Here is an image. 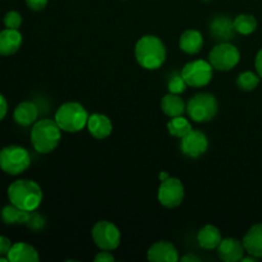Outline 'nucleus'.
I'll list each match as a JSON object with an SVG mask.
<instances>
[{"label":"nucleus","mask_w":262,"mask_h":262,"mask_svg":"<svg viewBox=\"0 0 262 262\" xmlns=\"http://www.w3.org/2000/svg\"><path fill=\"white\" fill-rule=\"evenodd\" d=\"M38 109L35 102L32 101H23L14 109L13 118L17 124L22 127H28L31 124H35L37 122Z\"/></svg>","instance_id":"17"},{"label":"nucleus","mask_w":262,"mask_h":262,"mask_svg":"<svg viewBox=\"0 0 262 262\" xmlns=\"http://www.w3.org/2000/svg\"><path fill=\"white\" fill-rule=\"evenodd\" d=\"M255 67H256V72H257V74L262 78V49L258 51L257 55H256Z\"/></svg>","instance_id":"34"},{"label":"nucleus","mask_w":262,"mask_h":262,"mask_svg":"<svg viewBox=\"0 0 262 262\" xmlns=\"http://www.w3.org/2000/svg\"><path fill=\"white\" fill-rule=\"evenodd\" d=\"M114 256L110 253V251L102 250V252H99L95 256V262H114Z\"/></svg>","instance_id":"32"},{"label":"nucleus","mask_w":262,"mask_h":262,"mask_svg":"<svg viewBox=\"0 0 262 262\" xmlns=\"http://www.w3.org/2000/svg\"><path fill=\"white\" fill-rule=\"evenodd\" d=\"M20 45H22V35L18 30L5 28L0 32V55H13L19 50Z\"/></svg>","instance_id":"16"},{"label":"nucleus","mask_w":262,"mask_h":262,"mask_svg":"<svg viewBox=\"0 0 262 262\" xmlns=\"http://www.w3.org/2000/svg\"><path fill=\"white\" fill-rule=\"evenodd\" d=\"M179 48L189 55L199 54L204 48V37H202L201 32L197 30L184 31L179 38Z\"/></svg>","instance_id":"18"},{"label":"nucleus","mask_w":262,"mask_h":262,"mask_svg":"<svg viewBox=\"0 0 262 262\" xmlns=\"http://www.w3.org/2000/svg\"><path fill=\"white\" fill-rule=\"evenodd\" d=\"M0 262H9V258L7 256H0Z\"/></svg>","instance_id":"38"},{"label":"nucleus","mask_w":262,"mask_h":262,"mask_svg":"<svg viewBox=\"0 0 262 262\" xmlns=\"http://www.w3.org/2000/svg\"><path fill=\"white\" fill-rule=\"evenodd\" d=\"M186 104H184L183 99H182L179 95L170 94L163 97L161 100V110L165 115L173 118V117H179V115H183V113L186 112Z\"/></svg>","instance_id":"23"},{"label":"nucleus","mask_w":262,"mask_h":262,"mask_svg":"<svg viewBox=\"0 0 262 262\" xmlns=\"http://www.w3.org/2000/svg\"><path fill=\"white\" fill-rule=\"evenodd\" d=\"M168 130L171 136L178 138H183L184 136L188 135L192 130V125L188 119L179 115V117H173L168 122Z\"/></svg>","instance_id":"24"},{"label":"nucleus","mask_w":262,"mask_h":262,"mask_svg":"<svg viewBox=\"0 0 262 262\" xmlns=\"http://www.w3.org/2000/svg\"><path fill=\"white\" fill-rule=\"evenodd\" d=\"M87 129H89L90 135L96 138V140H104V138L109 137L113 132L112 120L106 115L95 113V114H91L89 117Z\"/></svg>","instance_id":"15"},{"label":"nucleus","mask_w":262,"mask_h":262,"mask_svg":"<svg viewBox=\"0 0 262 262\" xmlns=\"http://www.w3.org/2000/svg\"><path fill=\"white\" fill-rule=\"evenodd\" d=\"M48 2L49 0H26V4L30 9L35 10V12H40L48 5Z\"/></svg>","instance_id":"30"},{"label":"nucleus","mask_w":262,"mask_h":262,"mask_svg":"<svg viewBox=\"0 0 262 262\" xmlns=\"http://www.w3.org/2000/svg\"><path fill=\"white\" fill-rule=\"evenodd\" d=\"M242 242L248 255L257 258L262 257V224H256L250 228Z\"/></svg>","instance_id":"19"},{"label":"nucleus","mask_w":262,"mask_h":262,"mask_svg":"<svg viewBox=\"0 0 262 262\" xmlns=\"http://www.w3.org/2000/svg\"><path fill=\"white\" fill-rule=\"evenodd\" d=\"M135 55L142 68L158 69L166 59V49L163 41L152 35L141 37L135 48Z\"/></svg>","instance_id":"2"},{"label":"nucleus","mask_w":262,"mask_h":262,"mask_svg":"<svg viewBox=\"0 0 262 262\" xmlns=\"http://www.w3.org/2000/svg\"><path fill=\"white\" fill-rule=\"evenodd\" d=\"M147 260L151 262H177L179 260L178 251L173 243L159 241L148 248Z\"/></svg>","instance_id":"12"},{"label":"nucleus","mask_w":262,"mask_h":262,"mask_svg":"<svg viewBox=\"0 0 262 262\" xmlns=\"http://www.w3.org/2000/svg\"><path fill=\"white\" fill-rule=\"evenodd\" d=\"M45 224H46L45 217H43L41 214H38V212H36L35 210V211L30 212V217H28L27 224L26 225H27L31 230H33V232H40V230L43 229Z\"/></svg>","instance_id":"28"},{"label":"nucleus","mask_w":262,"mask_h":262,"mask_svg":"<svg viewBox=\"0 0 262 262\" xmlns=\"http://www.w3.org/2000/svg\"><path fill=\"white\" fill-rule=\"evenodd\" d=\"M233 22L235 31L241 35H251L257 28V20L251 14H239Z\"/></svg>","instance_id":"25"},{"label":"nucleus","mask_w":262,"mask_h":262,"mask_svg":"<svg viewBox=\"0 0 262 262\" xmlns=\"http://www.w3.org/2000/svg\"><path fill=\"white\" fill-rule=\"evenodd\" d=\"M181 150L188 158H200L209 148V141L206 135L201 130H193L181 138Z\"/></svg>","instance_id":"11"},{"label":"nucleus","mask_w":262,"mask_h":262,"mask_svg":"<svg viewBox=\"0 0 262 262\" xmlns=\"http://www.w3.org/2000/svg\"><path fill=\"white\" fill-rule=\"evenodd\" d=\"M256 260H257V257H255V256L250 255V256H248V257H245V256H243V258L241 261H242V262H256Z\"/></svg>","instance_id":"36"},{"label":"nucleus","mask_w":262,"mask_h":262,"mask_svg":"<svg viewBox=\"0 0 262 262\" xmlns=\"http://www.w3.org/2000/svg\"><path fill=\"white\" fill-rule=\"evenodd\" d=\"M12 246L13 245L9 238L0 235V256H7L8 257V253H9Z\"/></svg>","instance_id":"31"},{"label":"nucleus","mask_w":262,"mask_h":262,"mask_svg":"<svg viewBox=\"0 0 262 262\" xmlns=\"http://www.w3.org/2000/svg\"><path fill=\"white\" fill-rule=\"evenodd\" d=\"M4 25L7 28H12V30H18L22 25V17L15 10H10L5 14L4 17Z\"/></svg>","instance_id":"29"},{"label":"nucleus","mask_w":262,"mask_h":262,"mask_svg":"<svg viewBox=\"0 0 262 262\" xmlns=\"http://www.w3.org/2000/svg\"><path fill=\"white\" fill-rule=\"evenodd\" d=\"M92 239L100 250H117L120 245V232L117 225L107 220L97 222L92 228Z\"/></svg>","instance_id":"9"},{"label":"nucleus","mask_w":262,"mask_h":262,"mask_svg":"<svg viewBox=\"0 0 262 262\" xmlns=\"http://www.w3.org/2000/svg\"><path fill=\"white\" fill-rule=\"evenodd\" d=\"M30 212L31 211H26V210H22L15 205L10 204L3 207L0 216H2L4 224L7 225H26L28 217H30Z\"/></svg>","instance_id":"22"},{"label":"nucleus","mask_w":262,"mask_h":262,"mask_svg":"<svg viewBox=\"0 0 262 262\" xmlns=\"http://www.w3.org/2000/svg\"><path fill=\"white\" fill-rule=\"evenodd\" d=\"M214 68L210 61L197 59L187 63L182 69V76L191 87H205L211 82Z\"/></svg>","instance_id":"8"},{"label":"nucleus","mask_w":262,"mask_h":262,"mask_svg":"<svg viewBox=\"0 0 262 262\" xmlns=\"http://www.w3.org/2000/svg\"><path fill=\"white\" fill-rule=\"evenodd\" d=\"M31 165L30 152L25 147L10 145L0 150V168L9 176L22 174Z\"/></svg>","instance_id":"6"},{"label":"nucleus","mask_w":262,"mask_h":262,"mask_svg":"<svg viewBox=\"0 0 262 262\" xmlns=\"http://www.w3.org/2000/svg\"><path fill=\"white\" fill-rule=\"evenodd\" d=\"M223 241L222 233L215 225L207 224L197 234V242L204 250H215Z\"/></svg>","instance_id":"21"},{"label":"nucleus","mask_w":262,"mask_h":262,"mask_svg":"<svg viewBox=\"0 0 262 262\" xmlns=\"http://www.w3.org/2000/svg\"><path fill=\"white\" fill-rule=\"evenodd\" d=\"M159 178H160V181H165V179L169 178V174L165 173V171H163V173H160V176H159Z\"/></svg>","instance_id":"37"},{"label":"nucleus","mask_w":262,"mask_h":262,"mask_svg":"<svg viewBox=\"0 0 262 262\" xmlns=\"http://www.w3.org/2000/svg\"><path fill=\"white\" fill-rule=\"evenodd\" d=\"M8 199L10 204L15 205L26 211H35L42 201V191L36 182L30 179H19L13 182L8 188Z\"/></svg>","instance_id":"1"},{"label":"nucleus","mask_w":262,"mask_h":262,"mask_svg":"<svg viewBox=\"0 0 262 262\" xmlns=\"http://www.w3.org/2000/svg\"><path fill=\"white\" fill-rule=\"evenodd\" d=\"M241 53L230 42H220L211 49L209 61L212 68L220 72H228L239 63Z\"/></svg>","instance_id":"7"},{"label":"nucleus","mask_w":262,"mask_h":262,"mask_svg":"<svg viewBox=\"0 0 262 262\" xmlns=\"http://www.w3.org/2000/svg\"><path fill=\"white\" fill-rule=\"evenodd\" d=\"M189 118L196 123H206L214 119L219 110V104L214 95L201 92L189 99L186 107Z\"/></svg>","instance_id":"5"},{"label":"nucleus","mask_w":262,"mask_h":262,"mask_svg":"<svg viewBox=\"0 0 262 262\" xmlns=\"http://www.w3.org/2000/svg\"><path fill=\"white\" fill-rule=\"evenodd\" d=\"M159 202L166 209L178 207L184 199V186L178 178H170L161 182L158 192Z\"/></svg>","instance_id":"10"},{"label":"nucleus","mask_w":262,"mask_h":262,"mask_svg":"<svg viewBox=\"0 0 262 262\" xmlns=\"http://www.w3.org/2000/svg\"><path fill=\"white\" fill-rule=\"evenodd\" d=\"M245 246L243 242L235 239V238H225L217 246V255L220 260L225 262H237L241 261L245 256Z\"/></svg>","instance_id":"14"},{"label":"nucleus","mask_w":262,"mask_h":262,"mask_svg":"<svg viewBox=\"0 0 262 262\" xmlns=\"http://www.w3.org/2000/svg\"><path fill=\"white\" fill-rule=\"evenodd\" d=\"M9 262H37L40 260L37 251L25 242L14 243L8 253Z\"/></svg>","instance_id":"20"},{"label":"nucleus","mask_w":262,"mask_h":262,"mask_svg":"<svg viewBox=\"0 0 262 262\" xmlns=\"http://www.w3.org/2000/svg\"><path fill=\"white\" fill-rule=\"evenodd\" d=\"M8 113V102L5 97L0 94V120L4 119V117Z\"/></svg>","instance_id":"33"},{"label":"nucleus","mask_w":262,"mask_h":262,"mask_svg":"<svg viewBox=\"0 0 262 262\" xmlns=\"http://www.w3.org/2000/svg\"><path fill=\"white\" fill-rule=\"evenodd\" d=\"M187 87H188V84H187V82L184 81L182 73L181 74L174 73L168 82V90L170 94H176V95L183 94V92L187 90Z\"/></svg>","instance_id":"27"},{"label":"nucleus","mask_w":262,"mask_h":262,"mask_svg":"<svg viewBox=\"0 0 262 262\" xmlns=\"http://www.w3.org/2000/svg\"><path fill=\"white\" fill-rule=\"evenodd\" d=\"M258 83H260V76L250 71L243 72L237 78V86L242 91H253Z\"/></svg>","instance_id":"26"},{"label":"nucleus","mask_w":262,"mask_h":262,"mask_svg":"<svg viewBox=\"0 0 262 262\" xmlns=\"http://www.w3.org/2000/svg\"><path fill=\"white\" fill-rule=\"evenodd\" d=\"M234 22L229 17L220 15L210 23V33L219 42H229L235 35Z\"/></svg>","instance_id":"13"},{"label":"nucleus","mask_w":262,"mask_h":262,"mask_svg":"<svg viewBox=\"0 0 262 262\" xmlns=\"http://www.w3.org/2000/svg\"><path fill=\"white\" fill-rule=\"evenodd\" d=\"M182 262H200L201 261V258L199 257V256L193 255V253H187L186 256H183V257L181 258Z\"/></svg>","instance_id":"35"},{"label":"nucleus","mask_w":262,"mask_h":262,"mask_svg":"<svg viewBox=\"0 0 262 262\" xmlns=\"http://www.w3.org/2000/svg\"><path fill=\"white\" fill-rule=\"evenodd\" d=\"M204 2H209V0H204Z\"/></svg>","instance_id":"39"},{"label":"nucleus","mask_w":262,"mask_h":262,"mask_svg":"<svg viewBox=\"0 0 262 262\" xmlns=\"http://www.w3.org/2000/svg\"><path fill=\"white\" fill-rule=\"evenodd\" d=\"M89 113L79 102H66L55 113V122L61 130L77 133L87 127Z\"/></svg>","instance_id":"4"},{"label":"nucleus","mask_w":262,"mask_h":262,"mask_svg":"<svg viewBox=\"0 0 262 262\" xmlns=\"http://www.w3.org/2000/svg\"><path fill=\"white\" fill-rule=\"evenodd\" d=\"M61 140V128L55 119H41L31 129V143L40 154H50L59 146Z\"/></svg>","instance_id":"3"}]
</instances>
